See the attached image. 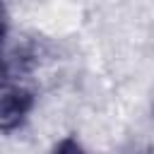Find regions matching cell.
I'll use <instances>...</instances> for the list:
<instances>
[{"mask_svg":"<svg viewBox=\"0 0 154 154\" xmlns=\"http://www.w3.org/2000/svg\"><path fill=\"white\" fill-rule=\"evenodd\" d=\"M34 94L26 87L0 82V132L19 128L34 108Z\"/></svg>","mask_w":154,"mask_h":154,"instance_id":"obj_1","label":"cell"},{"mask_svg":"<svg viewBox=\"0 0 154 154\" xmlns=\"http://www.w3.org/2000/svg\"><path fill=\"white\" fill-rule=\"evenodd\" d=\"M53 154H84V149H82V144H79L77 137L67 135V137H63V140L58 142V147H55Z\"/></svg>","mask_w":154,"mask_h":154,"instance_id":"obj_2","label":"cell"},{"mask_svg":"<svg viewBox=\"0 0 154 154\" xmlns=\"http://www.w3.org/2000/svg\"><path fill=\"white\" fill-rule=\"evenodd\" d=\"M7 34V14H5V5L0 0V75L5 72V60H2V41Z\"/></svg>","mask_w":154,"mask_h":154,"instance_id":"obj_3","label":"cell"},{"mask_svg":"<svg viewBox=\"0 0 154 154\" xmlns=\"http://www.w3.org/2000/svg\"><path fill=\"white\" fill-rule=\"evenodd\" d=\"M144 154H154V147H149V149H147V152H144Z\"/></svg>","mask_w":154,"mask_h":154,"instance_id":"obj_4","label":"cell"}]
</instances>
